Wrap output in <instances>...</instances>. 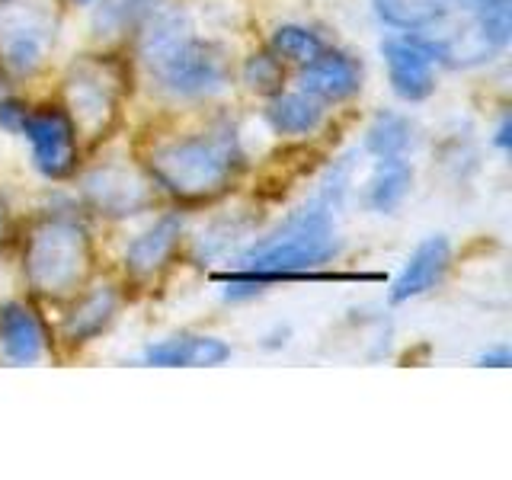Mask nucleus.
<instances>
[{
  "label": "nucleus",
  "instance_id": "obj_4",
  "mask_svg": "<svg viewBox=\"0 0 512 480\" xmlns=\"http://www.w3.org/2000/svg\"><path fill=\"white\" fill-rule=\"evenodd\" d=\"M93 240L71 215H42L23 240V282L45 301H71L87 288L96 269Z\"/></svg>",
  "mask_w": 512,
  "mask_h": 480
},
{
  "label": "nucleus",
  "instance_id": "obj_9",
  "mask_svg": "<svg viewBox=\"0 0 512 480\" xmlns=\"http://www.w3.org/2000/svg\"><path fill=\"white\" fill-rule=\"evenodd\" d=\"M183 234H186V221L180 212L160 215L141 234H135L128 240L122 256L125 279L132 285H154L164 279V272L173 266L176 253L183 247Z\"/></svg>",
  "mask_w": 512,
  "mask_h": 480
},
{
  "label": "nucleus",
  "instance_id": "obj_23",
  "mask_svg": "<svg viewBox=\"0 0 512 480\" xmlns=\"http://www.w3.org/2000/svg\"><path fill=\"white\" fill-rule=\"evenodd\" d=\"M26 103L20 100H0V128H7V132L20 135V125L26 119Z\"/></svg>",
  "mask_w": 512,
  "mask_h": 480
},
{
  "label": "nucleus",
  "instance_id": "obj_25",
  "mask_svg": "<svg viewBox=\"0 0 512 480\" xmlns=\"http://www.w3.org/2000/svg\"><path fill=\"white\" fill-rule=\"evenodd\" d=\"M493 144L500 148L503 154L509 151V144H512V122H509V116L503 112V119H500V125H496V135H493Z\"/></svg>",
  "mask_w": 512,
  "mask_h": 480
},
{
  "label": "nucleus",
  "instance_id": "obj_8",
  "mask_svg": "<svg viewBox=\"0 0 512 480\" xmlns=\"http://www.w3.org/2000/svg\"><path fill=\"white\" fill-rule=\"evenodd\" d=\"M20 135L29 141L32 167L45 180H68L80 167V135L71 116L58 103L29 106L20 125Z\"/></svg>",
  "mask_w": 512,
  "mask_h": 480
},
{
  "label": "nucleus",
  "instance_id": "obj_13",
  "mask_svg": "<svg viewBox=\"0 0 512 480\" xmlns=\"http://www.w3.org/2000/svg\"><path fill=\"white\" fill-rule=\"evenodd\" d=\"M48 352V330L39 311L23 298L0 304V356L13 365H32Z\"/></svg>",
  "mask_w": 512,
  "mask_h": 480
},
{
  "label": "nucleus",
  "instance_id": "obj_16",
  "mask_svg": "<svg viewBox=\"0 0 512 480\" xmlns=\"http://www.w3.org/2000/svg\"><path fill=\"white\" fill-rule=\"evenodd\" d=\"M231 359V346L218 340V336H199V333H176L167 340L151 343L144 349V362L148 365H224Z\"/></svg>",
  "mask_w": 512,
  "mask_h": 480
},
{
  "label": "nucleus",
  "instance_id": "obj_20",
  "mask_svg": "<svg viewBox=\"0 0 512 480\" xmlns=\"http://www.w3.org/2000/svg\"><path fill=\"white\" fill-rule=\"evenodd\" d=\"M327 48V42L317 36L314 29L308 26H298V23H285V26H276L269 36V52L288 61V64H308L314 61L320 52Z\"/></svg>",
  "mask_w": 512,
  "mask_h": 480
},
{
  "label": "nucleus",
  "instance_id": "obj_26",
  "mask_svg": "<svg viewBox=\"0 0 512 480\" xmlns=\"http://www.w3.org/2000/svg\"><path fill=\"white\" fill-rule=\"evenodd\" d=\"M7 237H10V212H7V202L0 199V247L7 244Z\"/></svg>",
  "mask_w": 512,
  "mask_h": 480
},
{
  "label": "nucleus",
  "instance_id": "obj_24",
  "mask_svg": "<svg viewBox=\"0 0 512 480\" xmlns=\"http://www.w3.org/2000/svg\"><path fill=\"white\" fill-rule=\"evenodd\" d=\"M512 362V356H509V346L503 343V346H496V349H487L484 356H480V365H490V368H506Z\"/></svg>",
  "mask_w": 512,
  "mask_h": 480
},
{
  "label": "nucleus",
  "instance_id": "obj_22",
  "mask_svg": "<svg viewBox=\"0 0 512 480\" xmlns=\"http://www.w3.org/2000/svg\"><path fill=\"white\" fill-rule=\"evenodd\" d=\"M240 77H244V84L260 93V96H276L282 90V80H285V61L276 58L266 48V52H256L247 58L244 71H240Z\"/></svg>",
  "mask_w": 512,
  "mask_h": 480
},
{
  "label": "nucleus",
  "instance_id": "obj_11",
  "mask_svg": "<svg viewBox=\"0 0 512 480\" xmlns=\"http://www.w3.org/2000/svg\"><path fill=\"white\" fill-rule=\"evenodd\" d=\"M122 288L116 282L87 285L71 298V308L61 320V340L68 346H87L103 336L122 311Z\"/></svg>",
  "mask_w": 512,
  "mask_h": 480
},
{
  "label": "nucleus",
  "instance_id": "obj_7",
  "mask_svg": "<svg viewBox=\"0 0 512 480\" xmlns=\"http://www.w3.org/2000/svg\"><path fill=\"white\" fill-rule=\"evenodd\" d=\"M80 199L90 212L103 218H132L154 208L157 186L144 167L125 164V160H103L80 176Z\"/></svg>",
  "mask_w": 512,
  "mask_h": 480
},
{
  "label": "nucleus",
  "instance_id": "obj_19",
  "mask_svg": "<svg viewBox=\"0 0 512 480\" xmlns=\"http://www.w3.org/2000/svg\"><path fill=\"white\" fill-rule=\"evenodd\" d=\"M372 4L388 26L404 32H420L442 20L448 10H455L458 0H372Z\"/></svg>",
  "mask_w": 512,
  "mask_h": 480
},
{
  "label": "nucleus",
  "instance_id": "obj_1",
  "mask_svg": "<svg viewBox=\"0 0 512 480\" xmlns=\"http://www.w3.org/2000/svg\"><path fill=\"white\" fill-rule=\"evenodd\" d=\"M336 253H340V237L333 228V205L314 196L272 234L240 250L234 269L215 279L224 285V298L240 301L279 279H295L317 266H327L336 260Z\"/></svg>",
  "mask_w": 512,
  "mask_h": 480
},
{
  "label": "nucleus",
  "instance_id": "obj_18",
  "mask_svg": "<svg viewBox=\"0 0 512 480\" xmlns=\"http://www.w3.org/2000/svg\"><path fill=\"white\" fill-rule=\"evenodd\" d=\"M416 144V125L400 112L384 109L365 128V151L372 157H407Z\"/></svg>",
  "mask_w": 512,
  "mask_h": 480
},
{
  "label": "nucleus",
  "instance_id": "obj_12",
  "mask_svg": "<svg viewBox=\"0 0 512 480\" xmlns=\"http://www.w3.org/2000/svg\"><path fill=\"white\" fill-rule=\"evenodd\" d=\"M362 61L340 48H324L314 61L301 64L298 90L317 96L320 103H346L362 90Z\"/></svg>",
  "mask_w": 512,
  "mask_h": 480
},
{
  "label": "nucleus",
  "instance_id": "obj_3",
  "mask_svg": "<svg viewBox=\"0 0 512 480\" xmlns=\"http://www.w3.org/2000/svg\"><path fill=\"white\" fill-rule=\"evenodd\" d=\"M157 192H167L180 205H205L231 192L244 173V148L234 125H212L202 132L154 141L144 154Z\"/></svg>",
  "mask_w": 512,
  "mask_h": 480
},
{
  "label": "nucleus",
  "instance_id": "obj_17",
  "mask_svg": "<svg viewBox=\"0 0 512 480\" xmlns=\"http://www.w3.org/2000/svg\"><path fill=\"white\" fill-rule=\"evenodd\" d=\"M413 186V167L407 157H375V167L365 180V205L372 212H397Z\"/></svg>",
  "mask_w": 512,
  "mask_h": 480
},
{
  "label": "nucleus",
  "instance_id": "obj_21",
  "mask_svg": "<svg viewBox=\"0 0 512 480\" xmlns=\"http://www.w3.org/2000/svg\"><path fill=\"white\" fill-rule=\"evenodd\" d=\"M253 224L244 218V215H231V218H218L212 228L202 231L196 237V244H192V256L196 260H215V256H228L231 247H237L240 240L250 234Z\"/></svg>",
  "mask_w": 512,
  "mask_h": 480
},
{
  "label": "nucleus",
  "instance_id": "obj_27",
  "mask_svg": "<svg viewBox=\"0 0 512 480\" xmlns=\"http://www.w3.org/2000/svg\"><path fill=\"white\" fill-rule=\"evenodd\" d=\"M77 4H96V0H77Z\"/></svg>",
  "mask_w": 512,
  "mask_h": 480
},
{
  "label": "nucleus",
  "instance_id": "obj_10",
  "mask_svg": "<svg viewBox=\"0 0 512 480\" xmlns=\"http://www.w3.org/2000/svg\"><path fill=\"white\" fill-rule=\"evenodd\" d=\"M388 84L397 100L423 103L436 90V58L416 36H391L381 42Z\"/></svg>",
  "mask_w": 512,
  "mask_h": 480
},
{
  "label": "nucleus",
  "instance_id": "obj_14",
  "mask_svg": "<svg viewBox=\"0 0 512 480\" xmlns=\"http://www.w3.org/2000/svg\"><path fill=\"white\" fill-rule=\"evenodd\" d=\"M448 266H452V240L445 234H432L423 244H416V250L410 253V260L400 269V276L391 285V301L404 304L410 298H420L426 292H432L442 279Z\"/></svg>",
  "mask_w": 512,
  "mask_h": 480
},
{
  "label": "nucleus",
  "instance_id": "obj_5",
  "mask_svg": "<svg viewBox=\"0 0 512 480\" xmlns=\"http://www.w3.org/2000/svg\"><path fill=\"white\" fill-rule=\"evenodd\" d=\"M128 93V68L116 55H84L64 74V112L80 138L100 141L119 122Z\"/></svg>",
  "mask_w": 512,
  "mask_h": 480
},
{
  "label": "nucleus",
  "instance_id": "obj_6",
  "mask_svg": "<svg viewBox=\"0 0 512 480\" xmlns=\"http://www.w3.org/2000/svg\"><path fill=\"white\" fill-rule=\"evenodd\" d=\"M61 20V0H0V71L36 77L55 52Z\"/></svg>",
  "mask_w": 512,
  "mask_h": 480
},
{
  "label": "nucleus",
  "instance_id": "obj_2",
  "mask_svg": "<svg viewBox=\"0 0 512 480\" xmlns=\"http://www.w3.org/2000/svg\"><path fill=\"white\" fill-rule=\"evenodd\" d=\"M138 58L160 93L173 100H212L231 84L224 45L196 36L189 16L170 0L138 26Z\"/></svg>",
  "mask_w": 512,
  "mask_h": 480
},
{
  "label": "nucleus",
  "instance_id": "obj_15",
  "mask_svg": "<svg viewBox=\"0 0 512 480\" xmlns=\"http://www.w3.org/2000/svg\"><path fill=\"white\" fill-rule=\"evenodd\" d=\"M263 119L272 132L282 138H308L324 125L327 103H320L317 96L304 93V90H292V93L279 90L276 96H269Z\"/></svg>",
  "mask_w": 512,
  "mask_h": 480
}]
</instances>
